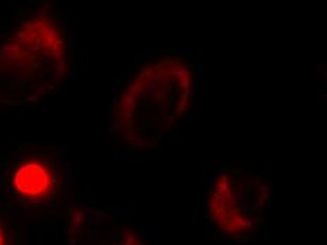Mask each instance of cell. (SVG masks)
<instances>
[{"label":"cell","mask_w":327,"mask_h":245,"mask_svg":"<svg viewBox=\"0 0 327 245\" xmlns=\"http://www.w3.org/2000/svg\"><path fill=\"white\" fill-rule=\"evenodd\" d=\"M52 4L21 11L13 38L0 42V101L33 104L64 89V79H72L68 51L75 48V35L66 30V18L51 17Z\"/></svg>","instance_id":"7a4b0ae2"},{"label":"cell","mask_w":327,"mask_h":245,"mask_svg":"<svg viewBox=\"0 0 327 245\" xmlns=\"http://www.w3.org/2000/svg\"><path fill=\"white\" fill-rule=\"evenodd\" d=\"M190 54L140 55L134 70L114 82L107 128L117 145L132 155L152 154L197 113L205 72L202 61L189 62Z\"/></svg>","instance_id":"6da1fadb"},{"label":"cell","mask_w":327,"mask_h":245,"mask_svg":"<svg viewBox=\"0 0 327 245\" xmlns=\"http://www.w3.org/2000/svg\"><path fill=\"white\" fill-rule=\"evenodd\" d=\"M269 197L271 186L262 176L238 166H223L206 187V218L224 238L247 241L264 221Z\"/></svg>","instance_id":"3957f363"},{"label":"cell","mask_w":327,"mask_h":245,"mask_svg":"<svg viewBox=\"0 0 327 245\" xmlns=\"http://www.w3.org/2000/svg\"><path fill=\"white\" fill-rule=\"evenodd\" d=\"M99 245H148L145 239L140 235V232L132 230L128 225H121L114 230L104 241Z\"/></svg>","instance_id":"5b68a950"},{"label":"cell","mask_w":327,"mask_h":245,"mask_svg":"<svg viewBox=\"0 0 327 245\" xmlns=\"http://www.w3.org/2000/svg\"><path fill=\"white\" fill-rule=\"evenodd\" d=\"M64 155L55 144L18 145L4 162L3 191L23 206L47 207L58 200L62 185Z\"/></svg>","instance_id":"277c9868"},{"label":"cell","mask_w":327,"mask_h":245,"mask_svg":"<svg viewBox=\"0 0 327 245\" xmlns=\"http://www.w3.org/2000/svg\"><path fill=\"white\" fill-rule=\"evenodd\" d=\"M17 237L14 235L11 222L0 213V245H16Z\"/></svg>","instance_id":"8992f818"}]
</instances>
